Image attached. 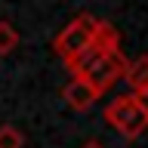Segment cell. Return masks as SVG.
<instances>
[{
  "label": "cell",
  "mask_w": 148,
  "mask_h": 148,
  "mask_svg": "<svg viewBox=\"0 0 148 148\" xmlns=\"http://www.w3.org/2000/svg\"><path fill=\"white\" fill-rule=\"evenodd\" d=\"M123 80L133 86V90H148V56H139L127 65V74Z\"/></svg>",
  "instance_id": "6"
},
{
  "label": "cell",
  "mask_w": 148,
  "mask_h": 148,
  "mask_svg": "<svg viewBox=\"0 0 148 148\" xmlns=\"http://www.w3.org/2000/svg\"><path fill=\"white\" fill-rule=\"evenodd\" d=\"M18 31L12 22H6V18H0V56H9V53H16V46H18Z\"/></svg>",
  "instance_id": "7"
},
{
  "label": "cell",
  "mask_w": 148,
  "mask_h": 148,
  "mask_svg": "<svg viewBox=\"0 0 148 148\" xmlns=\"http://www.w3.org/2000/svg\"><path fill=\"white\" fill-rule=\"evenodd\" d=\"M105 123L111 130H117L123 139H139L148 130V114L136 105L133 92H123L105 105Z\"/></svg>",
  "instance_id": "1"
},
{
  "label": "cell",
  "mask_w": 148,
  "mask_h": 148,
  "mask_svg": "<svg viewBox=\"0 0 148 148\" xmlns=\"http://www.w3.org/2000/svg\"><path fill=\"white\" fill-rule=\"evenodd\" d=\"M62 99L65 105L71 111H90L92 105H96V99H99V92L92 90V83L86 80V77H71V80L62 86Z\"/></svg>",
  "instance_id": "5"
},
{
  "label": "cell",
  "mask_w": 148,
  "mask_h": 148,
  "mask_svg": "<svg viewBox=\"0 0 148 148\" xmlns=\"http://www.w3.org/2000/svg\"><path fill=\"white\" fill-rule=\"evenodd\" d=\"M127 65H130V59L120 53V46H114V49H108V53L102 56V59L92 65L86 74H80V77H86V80L92 83V90L99 92V96H105L117 80H123Z\"/></svg>",
  "instance_id": "4"
},
{
  "label": "cell",
  "mask_w": 148,
  "mask_h": 148,
  "mask_svg": "<svg viewBox=\"0 0 148 148\" xmlns=\"http://www.w3.org/2000/svg\"><path fill=\"white\" fill-rule=\"evenodd\" d=\"M96 31H99V18L90 16V12H80V16H74L68 25L59 31V37L53 40V53L62 59V62H68V59H74V56L80 53L83 46H90L92 40H96Z\"/></svg>",
  "instance_id": "2"
},
{
  "label": "cell",
  "mask_w": 148,
  "mask_h": 148,
  "mask_svg": "<svg viewBox=\"0 0 148 148\" xmlns=\"http://www.w3.org/2000/svg\"><path fill=\"white\" fill-rule=\"evenodd\" d=\"M133 99H136V105L148 114V90H133Z\"/></svg>",
  "instance_id": "9"
},
{
  "label": "cell",
  "mask_w": 148,
  "mask_h": 148,
  "mask_svg": "<svg viewBox=\"0 0 148 148\" xmlns=\"http://www.w3.org/2000/svg\"><path fill=\"white\" fill-rule=\"evenodd\" d=\"M0 148H25V133L12 123H0Z\"/></svg>",
  "instance_id": "8"
},
{
  "label": "cell",
  "mask_w": 148,
  "mask_h": 148,
  "mask_svg": "<svg viewBox=\"0 0 148 148\" xmlns=\"http://www.w3.org/2000/svg\"><path fill=\"white\" fill-rule=\"evenodd\" d=\"M80 148H102V142H96V139H90V142H83Z\"/></svg>",
  "instance_id": "10"
},
{
  "label": "cell",
  "mask_w": 148,
  "mask_h": 148,
  "mask_svg": "<svg viewBox=\"0 0 148 148\" xmlns=\"http://www.w3.org/2000/svg\"><path fill=\"white\" fill-rule=\"evenodd\" d=\"M114 46H120V34L117 28L108 25V22H99V31H96V40H92L90 46H83L80 53L74 56V59H68V71L74 74V77H80V74H86L92 68V65L99 62L102 56L108 53V49H114Z\"/></svg>",
  "instance_id": "3"
}]
</instances>
